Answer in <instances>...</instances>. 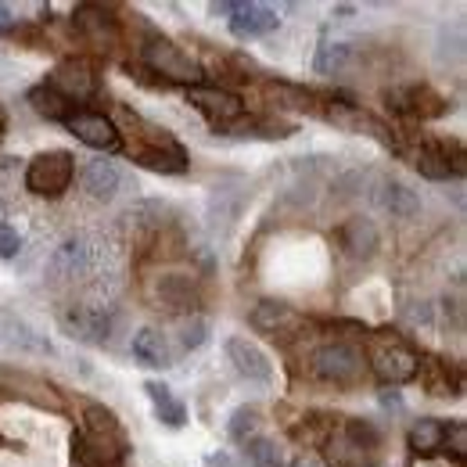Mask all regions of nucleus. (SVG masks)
Here are the masks:
<instances>
[{
	"mask_svg": "<svg viewBox=\"0 0 467 467\" xmlns=\"http://www.w3.org/2000/svg\"><path fill=\"white\" fill-rule=\"evenodd\" d=\"M417 378L428 385V392L431 396H442V400H450V396H461V378H450V363L446 359H424L420 356V370H417Z\"/></svg>",
	"mask_w": 467,
	"mask_h": 467,
	"instance_id": "obj_24",
	"label": "nucleus"
},
{
	"mask_svg": "<svg viewBox=\"0 0 467 467\" xmlns=\"http://www.w3.org/2000/svg\"><path fill=\"white\" fill-rule=\"evenodd\" d=\"M342 431L349 435L359 450H367V453H370V450H378V442H381V431H378L370 420H363V417H349Z\"/></svg>",
	"mask_w": 467,
	"mask_h": 467,
	"instance_id": "obj_32",
	"label": "nucleus"
},
{
	"mask_svg": "<svg viewBox=\"0 0 467 467\" xmlns=\"http://www.w3.org/2000/svg\"><path fill=\"white\" fill-rule=\"evenodd\" d=\"M259 428H263L259 407H237L231 413V420H227V435H231V442H237V446L252 442L259 435Z\"/></svg>",
	"mask_w": 467,
	"mask_h": 467,
	"instance_id": "obj_30",
	"label": "nucleus"
},
{
	"mask_svg": "<svg viewBox=\"0 0 467 467\" xmlns=\"http://www.w3.org/2000/svg\"><path fill=\"white\" fill-rule=\"evenodd\" d=\"M130 352L140 367H151V370H166L173 363V352H170V342L159 327H140L130 342Z\"/></svg>",
	"mask_w": 467,
	"mask_h": 467,
	"instance_id": "obj_19",
	"label": "nucleus"
},
{
	"mask_svg": "<svg viewBox=\"0 0 467 467\" xmlns=\"http://www.w3.org/2000/svg\"><path fill=\"white\" fill-rule=\"evenodd\" d=\"M338 248L356 259V263H367V259H374L378 255V248H381V234L374 227V220H367V216H349L342 227H338Z\"/></svg>",
	"mask_w": 467,
	"mask_h": 467,
	"instance_id": "obj_15",
	"label": "nucleus"
},
{
	"mask_svg": "<svg viewBox=\"0 0 467 467\" xmlns=\"http://www.w3.org/2000/svg\"><path fill=\"white\" fill-rule=\"evenodd\" d=\"M281 26V15L266 4H244L237 7V15L231 18V33L237 40H259V36H270L274 29Z\"/></svg>",
	"mask_w": 467,
	"mask_h": 467,
	"instance_id": "obj_16",
	"label": "nucleus"
},
{
	"mask_svg": "<svg viewBox=\"0 0 467 467\" xmlns=\"http://www.w3.org/2000/svg\"><path fill=\"white\" fill-rule=\"evenodd\" d=\"M367 367L374 370L378 381H385L389 389H400L417 381V370H420V352L410 346L407 338H400L396 331L385 335V338H374L370 352H367Z\"/></svg>",
	"mask_w": 467,
	"mask_h": 467,
	"instance_id": "obj_1",
	"label": "nucleus"
},
{
	"mask_svg": "<svg viewBox=\"0 0 467 467\" xmlns=\"http://www.w3.org/2000/svg\"><path fill=\"white\" fill-rule=\"evenodd\" d=\"M266 98H270L277 109L320 116V98H317L313 90H306V87H295V83H270V87H266Z\"/></svg>",
	"mask_w": 467,
	"mask_h": 467,
	"instance_id": "obj_23",
	"label": "nucleus"
},
{
	"mask_svg": "<svg viewBox=\"0 0 467 467\" xmlns=\"http://www.w3.org/2000/svg\"><path fill=\"white\" fill-rule=\"evenodd\" d=\"M159 298L170 306V309H180V313H191L198 306V288L187 274H166L159 281Z\"/></svg>",
	"mask_w": 467,
	"mask_h": 467,
	"instance_id": "obj_26",
	"label": "nucleus"
},
{
	"mask_svg": "<svg viewBox=\"0 0 467 467\" xmlns=\"http://www.w3.org/2000/svg\"><path fill=\"white\" fill-rule=\"evenodd\" d=\"M237 7H241V0H220V4H209V11H213V15H223V18H234V15H237Z\"/></svg>",
	"mask_w": 467,
	"mask_h": 467,
	"instance_id": "obj_36",
	"label": "nucleus"
},
{
	"mask_svg": "<svg viewBox=\"0 0 467 467\" xmlns=\"http://www.w3.org/2000/svg\"><path fill=\"white\" fill-rule=\"evenodd\" d=\"M133 162L162 176H180L187 173V166H191L183 144L176 140L173 133H166V130H148V144H140L133 151Z\"/></svg>",
	"mask_w": 467,
	"mask_h": 467,
	"instance_id": "obj_5",
	"label": "nucleus"
},
{
	"mask_svg": "<svg viewBox=\"0 0 467 467\" xmlns=\"http://www.w3.org/2000/svg\"><path fill=\"white\" fill-rule=\"evenodd\" d=\"M122 187V170L109 159H90L83 166V191L94 198V202H112Z\"/></svg>",
	"mask_w": 467,
	"mask_h": 467,
	"instance_id": "obj_18",
	"label": "nucleus"
},
{
	"mask_svg": "<svg viewBox=\"0 0 467 467\" xmlns=\"http://www.w3.org/2000/svg\"><path fill=\"white\" fill-rule=\"evenodd\" d=\"M65 130H68L79 144H87V148H94V151H105V155H119V151L126 148L119 126L105 116V112H83V109H76L72 116L65 119Z\"/></svg>",
	"mask_w": 467,
	"mask_h": 467,
	"instance_id": "obj_6",
	"label": "nucleus"
},
{
	"mask_svg": "<svg viewBox=\"0 0 467 467\" xmlns=\"http://www.w3.org/2000/svg\"><path fill=\"white\" fill-rule=\"evenodd\" d=\"M442 439H446V420H439V417H420L410 424L407 442L417 457H435L442 450Z\"/></svg>",
	"mask_w": 467,
	"mask_h": 467,
	"instance_id": "obj_22",
	"label": "nucleus"
},
{
	"mask_svg": "<svg viewBox=\"0 0 467 467\" xmlns=\"http://www.w3.org/2000/svg\"><path fill=\"white\" fill-rule=\"evenodd\" d=\"M288 467H324V464H320V461H313V457H295Z\"/></svg>",
	"mask_w": 467,
	"mask_h": 467,
	"instance_id": "obj_39",
	"label": "nucleus"
},
{
	"mask_svg": "<svg viewBox=\"0 0 467 467\" xmlns=\"http://www.w3.org/2000/svg\"><path fill=\"white\" fill-rule=\"evenodd\" d=\"M378 202H381V209L392 213L396 220H413V216L420 213V198H417V191H410L403 180H385Z\"/></svg>",
	"mask_w": 467,
	"mask_h": 467,
	"instance_id": "obj_20",
	"label": "nucleus"
},
{
	"mask_svg": "<svg viewBox=\"0 0 467 467\" xmlns=\"http://www.w3.org/2000/svg\"><path fill=\"white\" fill-rule=\"evenodd\" d=\"M22 252V234L7 223H0V259H15Z\"/></svg>",
	"mask_w": 467,
	"mask_h": 467,
	"instance_id": "obj_35",
	"label": "nucleus"
},
{
	"mask_svg": "<svg viewBox=\"0 0 467 467\" xmlns=\"http://www.w3.org/2000/svg\"><path fill=\"white\" fill-rule=\"evenodd\" d=\"M72 453H76V461L83 467H122V457H126L119 450H109V446L94 442L87 431H76L72 435Z\"/></svg>",
	"mask_w": 467,
	"mask_h": 467,
	"instance_id": "obj_25",
	"label": "nucleus"
},
{
	"mask_svg": "<svg viewBox=\"0 0 467 467\" xmlns=\"http://www.w3.org/2000/svg\"><path fill=\"white\" fill-rule=\"evenodd\" d=\"M385 101L400 116H417V119L446 116V98H439L431 87H392V90H385Z\"/></svg>",
	"mask_w": 467,
	"mask_h": 467,
	"instance_id": "obj_14",
	"label": "nucleus"
},
{
	"mask_svg": "<svg viewBox=\"0 0 467 467\" xmlns=\"http://www.w3.org/2000/svg\"><path fill=\"white\" fill-rule=\"evenodd\" d=\"M442 450H446V453H453L457 461H464V457H467V424H464V420H453V424H446V439H442Z\"/></svg>",
	"mask_w": 467,
	"mask_h": 467,
	"instance_id": "obj_34",
	"label": "nucleus"
},
{
	"mask_svg": "<svg viewBox=\"0 0 467 467\" xmlns=\"http://www.w3.org/2000/svg\"><path fill=\"white\" fill-rule=\"evenodd\" d=\"M0 223H4V220H0Z\"/></svg>",
	"mask_w": 467,
	"mask_h": 467,
	"instance_id": "obj_40",
	"label": "nucleus"
},
{
	"mask_svg": "<svg viewBox=\"0 0 467 467\" xmlns=\"http://www.w3.org/2000/svg\"><path fill=\"white\" fill-rule=\"evenodd\" d=\"M205 464L209 467H237L227 453H209V457H205Z\"/></svg>",
	"mask_w": 467,
	"mask_h": 467,
	"instance_id": "obj_37",
	"label": "nucleus"
},
{
	"mask_svg": "<svg viewBox=\"0 0 467 467\" xmlns=\"http://www.w3.org/2000/svg\"><path fill=\"white\" fill-rule=\"evenodd\" d=\"M15 26V15H11V7L7 4H0V33H7Z\"/></svg>",
	"mask_w": 467,
	"mask_h": 467,
	"instance_id": "obj_38",
	"label": "nucleus"
},
{
	"mask_svg": "<svg viewBox=\"0 0 467 467\" xmlns=\"http://www.w3.org/2000/svg\"><path fill=\"white\" fill-rule=\"evenodd\" d=\"M94 270V244L87 241V237H65L58 248H55V255L47 259V277L51 281H79V277H87Z\"/></svg>",
	"mask_w": 467,
	"mask_h": 467,
	"instance_id": "obj_9",
	"label": "nucleus"
},
{
	"mask_svg": "<svg viewBox=\"0 0 467 467\" xmlns=\"http://www.w3.org/2000/svg\"><path fill=\"white\" fill-rule=\"evenodd\" d=\"M144 392H148V400H151V407H155V417H159L166 428H183V424H187V407L176 400L170 385H162V381H144Z\"/></svg>",
	"mask_w": 467,
	"mask_h": 467,
	"instance_id": "obj_21",
	"label": "nucleus"
},
{
	"mask_svg": "<svg viewBox=\"0 0 467 467\" xmlns=\"http://www.w3.org/2000/svg\"><path fill=\"white\" fill-rule=\"evenodd\" d=\"M72 176H76V159L68 151H61V148L40 151L26 166V191L36 194V198L55 202V198H61L72 187Z\"/></svg>",
	"mask_w": 467,
	"mask_h": 467,
	"instance_id": "obj_4",
	"label": "nucleus"
},
{
	"mask_svg": "<svg viewBox=\"0 0 467 467\" xmlns=\"http://www.w3.org/2000/svg\"><path fill=\"white\" fill-rule=\"evenodd\" d=\"M29 105H33V112H36V116L51 119V122H65V119L76 112V109H72L61 94H55L47 83H40V87H33V90H29Z\"/></svg>",
	"mask_w": 467,
	"mask_h": 467,
	"instance_id": "obj_28",
	"label": "nucleus"
},
{
	"mask_svg": "<svg viewBox=\"0 0 467 467\" xmlns=\"http://www.w3.org/2000/svg\"><path fill=\"white\" fill-rule=\"evenodd\" d=\"M248 324L259 331V335H288V331H298L302 327V313L295 309L292 302L285 298H259L248 313Z\"/></svg>",
	"mask_w": 467,
	"mask_h": 467,
	"instance_id": "obj_13",
	"label": "nucleus"
},
{
	"mask_svg": "<svg viewBox=\"0 0 467 467\" xmlns=\"http://www.w3.org/2000/svg\"><path fill=\"white\" fill-rule=\"evenodd\" d=\"M47 87L76 109V105H83V101H90L98 94V72L87 58H65L47 76Z\"/></svg>",
	"mask_w": 467,
	"mask_h": 467,
	"instance_id": "obj_8",
	"label": "nucleus"
},
{
	"mask_svg": "<svg viewBox=\"0 0 467 467\" xmlns=\"http://www.w3.org/2000/svg\"><path fill=\"white\" fill-rule=\"evenodd\" d=\"M367 467H370V464H367Z\"/></svg>",
	"mask_w": 467,
	"mask_h": 467,
	"instance_id": "obj_41",
	"label": "nucleus"
},
{
	"mask_svg": "<svg viewBox=\"0 0 467 467\" xmlns=\"http://www.w3.org/2000/svg\"><path fill=\"white\" fill-rule=\"evenodd\" d=\"M244 457H248L252 467H288L281 446L274 439H266V435H255L252 442H244Z\"/></svg>",
	"mask_w": 467,
	"mask_h": 467,
	"instance_id": "obj_31",
	"label": "nucleus"
},
{
	"mask_svg": "<svg viewBox=\"0 0 467 467\" xmlns=\"http://www.w3.org/2000/svg\"><path fill=\"white\" fill-rule=\"evenodd\" d=\"M352 58V47L349 44H342V40H324L320 47H317V58H313V68L320 72V76H338Z\"/></svg>",
	"mask_w": 467,
	"mask_h": 467,
	"instance_id": "obj_29",
	"label": "nucleus"
},
{
	"mask_svg": "<svg viewBox=\"0 0 467 467\" xmlns=\"http://www.w3.org/2000/svg\"><path fill=\"white\" fill-rule=\"evenodd\" d=\"M72 29L98 51H109L116 47L119 36H122V26H119L116 11L105 7V4H79L72 11Z\"/></svg>",
	"mask_w": 467,
	"mask_h": 467,
	"instance_id": "obj_7",
	"label": "nucleus"
},
{
	"mask_svg": "<svg viewBox=\"0 0 467 467\" xmlns=\"http://www.w3.org/2000/svg\"><path fill=\"white\" fill-rule=\"evenodd\" d=\"M209 338V320L205 317H187L180 327V346L183 349H202Z\"/></svg>",
	"mask_w": 467,
	"mask_h": 467,
	"instance_id": "obj_33",
	"label": "nucleus"
},
{
	"mask_svg": "<svg viewBox=\"0 0 467 467\" xmlns=\"http://www.w3.org/2000/svg\"><path fill=\"white\" fill-rule=\"evenodd\" d=\"M140 58H144V65H148L155 76H166V79L187 83V87H198V83H202V65L191 58L180 44H173L170 36H162V33H151V36L140 44Z\"/></svg>",
	"mask_w": 467,
	"mask_h": 467,
	"instance_id": "obj_3",
	"label": "nucleus"
},
{
	"mask_svg": "<svg viewBox=\"0 0 467 467\" xmlns=\"http://www.w3.org/2000/svg\"><path fill=\"white\" fill-rule=\"evenodd\" d=\"M309 374L317 381H324V385L352 389L367 374V363H363V352L349 346V342H324L309 356Z\"/></svg>",
	"mask_w": 467,
	"mask_h": 467,
	"instance_id": "obj_2",
	"label": "nucleus"
},
{
	"mask_svg": "<svg viewBox=\"0 0 467 467\" xmlns=\"http://www.w3.org/2000/svg\"><path fill=\"white\" fill-rule=\"evenodd\" d=\"M83 431L94 439V442H101V446H109V450H119V453H126L130 446H126V431H122V424L116 420V413L112 410H105L101 403H90V407L83 410Z\"/></svg>",
	"mask_w": 467,
	"mask_h": 467,
	"instance_id": "obj_17",
	"label": "nucleus"
},
{
	"mask_svg": "<svg viewBox=\"0 0 467 467\" xmlns=\"http://www.w3.org/2000/svg\"><path fill=\"white\" fill-rule=\"evenodd\" d=\"M187 101L216 126H231V122L244 116V101L227 87H205V83L187 87Z\"/></svg>",
	"mask_w": 467,
	"mask_h": 467,
	"instance_id": "obj_10",
	"label": "nucleus"
},
{
	"mask_svg": "<svg viewBox=\"0 0 467 467\" xmlns=\"http://www.w3.org/2000/svg\"><path fill=\"white\" fill-rule=\"evenodd\" d=\"M324 453H327V461L331 467H367V450H359L356 442H352L346 431H338V435H327L324 439Z\"/></svg>",
	"mask_w": 467,
	"mask_h": 467,
	"instance_id": "obj_27",
	"label": "nucleus"
},
{
	"mask_svg": "<svg viewBox=\"0 0 467 467\" xmlns=\"http://www.w3.org/2000/svg\"><path fill=\"white\" fill-rule=\"evenodd\" d=\"M227 359L234 363V370L244 378V381H252V385H270L274 381V363H270V356L259 349L255 342H248L244 335H234L227 338Z\"/></svg>",
	"mask_w": 467,
	"mask_h": 467,
	"instance_id": "obj_12",
	"label": "nucleus"
},
{
	"mask_svg": "<svg viewBox=\"0 0 467 467\" xmlns=\"http://www.w3.org/2000/svg\"><path fill=\"white\" fill-rule=\"evenodd\" d=\"M112 324H116V317L105 313L101 306H68L61 313V327L72 338L90 342V346H105L112 338Z\"/></svg>",
	"mask_w": 467,
	"mask_h": 467,
	"instance_id": "obj_11",
	"label": "nucleus"
}]
</instances>
